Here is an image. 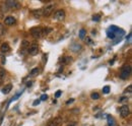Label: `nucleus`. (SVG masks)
Returning <instances> with one entry per match:
<instances>
[{
    "label": "nucleus",
    "mask_w": 132,
    "mask_h": 126,
    "mask_svg": "<svg viewBox=\"0 0 132 126\" xmlns=\"http://www.w3.org/2000/svg\"><path fill=\"white\" fill-rule=\"evenodd\" d=\"M28 52L30 55H32V56L37 55V54L39 53V46L37 45V44H33V45H30L28 48Z\"/></svg>",
    "instance_id": "obj_7"
},
{
    "label": "nucleus",
    "mask_w": 132,
    "mask_h": 126,
    "mask_svg": "<svg viewBox=\"0 0 132 126\" xmlns=\"http://www.w3.org/2000/svg\"><path fill=\"white\" fill-rule=\"evenodd\" d=\"M109 91H110V87L106 86V87H103V93L104 94H109Z\"/></svg>",
    "instance_id": "obj_23"
},
{
    "label": "nucleus",
    "mask_w": 132,
    "mask_h": 126,
    "mask_svg": "<svg viewBox=\"0 0 132 126\" xmlns=\"http://www.w3.org/2000/svg\"><path fill=\"white\" fill-rule=\"evenodd\" d=\"M53 10H54V4H48V5H46L45 7L42 9L43 16H45V17H48L49 15L52 14Z\"/></svg>",
    "instance_id": "obj_3"
},
{
    "label": "nucleus",
    "mask_w": 132,
    "mask_h": 126,
    "mask_svg": "<svg viewBox=\"0 0 132 126\" xmlns=\"http://www.w3.org/2000/svg\"><path fill=\"white\" fill-rule=\"evenodd\" d=\"M65 11H64L63 9H59V10H57V11L54 13V15H53V18L54 19H56V20H64V18H65Z\"/></svg>",
    "instance_id": "obj_6"
},
{
    "label": "nucleus",
    "mask_w": 132,
    "mask_h": 126,
    "mask_svg": "<svg viewBox=\"0 0 132 126\" xmlns=\"http://www.w3.org/2000/svg\"><path fill=\"white\" fill-rule=\"evenodd\" d=\"M29 47H30V43H29V41L23 40L22 42H21V48L26 49V48H29Z\"/></svg>",
    "instance_id": "obj_16"
},
{
    "label": "nucleus",
    "mask_w": 132,
    "mask_h": 126,
    "mask_svg": "<svg viewBox=\"0 0 132 126\" xmlns=\"http://www.w3.org/2000/svg\"><path fill=\"white\" fill-rule=\"evenodd\" d=\"M81 49H82V47H81V45L78 44V43H73V44H71L70 45V50L72 51V52H74V53L80 52Z\"/></svg>",
    "instance_id": "obj_8"
},
{
    "label": "nucleus",
    "mask_w": 132,
    "mask_h": 126,
    "mask_svg": "<svg viewBox=\"0 0 132 126\" xmlns=\"http://www.w3.org/2000/svg\"><path fill=\"white\" fill-rule=\"evenodd\" d=\"M39 103H40V101H35V102H34V106H36V105L39 104Z\"/></svg>",
    "instance_id": "obj_31"
},
{
    "label": "nucleus",
    "mask_w": 132,
    "mask_h": 126,
    "mask_svg": "<svg viewBox=\"0 0 132 126\" xmlns=\"http://www.w3.org/2000/svg\"><path fill=\"white\" fill-rule=\"evenodd\" d=\"M61 94H62V91H56V94H55V98H59V97L61 96Z\"/></svg>",
    "instance_id": "obj_28"
},
{
    "label": "nucleus",
    "mask_w": 132,
    "mask_h": 126,
    "mask_svg": "<svg viewBox=\"0 0 132 126\" xmlns=\"http://www.w3.org/2000/svg\"><path fill=\"white\" fill-rule=\"evenodd\" d=\"M11 90H12V86L9 83V84L5 86L4 87L2 88V93H3V94H5V95H7V94H9L10 91H11Z\"/></svg>",
    "instance_id": "obj_12"
},
{
    "label": "nucleus",
    "mask_w": 132,
    "mask_h": 126,
    "mask_svg": "<svg viewBox=\"0 0 132 126\" xmlns=\"http://www.w3.org/2000/svg\"><path fill=\"white\" fill-rule=\"evenodd\" d=\"M85 35H86V30H84V29H81L80 30H79V39H84V37H85Z\"/></svg>",
    "instance_id": "obj_15"
},
{
    "label": "nucleus",
    "mask_w": 132,
    "mask_h": 126,
    "mask_svg": "<svg viewBox=\"0 0 132 126\" xmlns=\"http://www.w3.org/2000/svg\"><path fill=\"white\" fill-rule=\"evenodd\" d=\"M5 4L8 6L9 9H19L21 7V5L15 0H7V1H5Z\"/></svg>",
    "instance_id": "obj_4"
},
{
    "label": "nucleus",
    "mask_w": 132,
    "mask_h": 126,
    "mask_svg": "<svg viewBox=\"0 0 132 126\" xmlns=\"http://www.w3.org/2000/svg\"><path fill=\"white\" fill-rule=\"evenodd\" d=\"M85 42L89 44V45H91V44H93V42H91V39L90 38H86L85 39Z\"/></svg>",
    "instance_id": "obj_29"
},
{
    "label": "nucleus",
    "mask_w": 132,
    "mask_h": 126,
    "mask_svg": "<svg viewBox=\"0 0 132 126\" xmlns=\"http://www.w3.org/2000/svg\"><path fill=\"white\" fill-rule=\"evenodd\" d=\"M100 16L99 15H94V17H93V20H94V22H99L100 20Z\"/></svg>",
    "instance_id": "obj_25"
},
{
    "label": "nucleus",
    "mask_w": 132,
    "mask_h": 126,
    "mask_svg": "<svg viewBox=\"0 0 132 126\" xmlns=\"http://www.w3.org/2000/svg\"><path fill=\"white\" fill-rule=\"evenodd\" d=\"M47 99H48V96H47V95H42V97H41V101H46Z\"/></svg>",
    "instance_id": "obj_27"
},
{
    "label": "nucleus",
    "mask_w": 132,
    "mask_h": 126,
    "mask_svg": "<svg viewBox=\"0 0 132 126\" xmlns=\"http://www.w3.org/2000/svg\"><path fill=\"white\" fill-rule=\"evenodd\" d=\"M46 126H58V125H57V124L55 123V122H53V121H51V122H49V123H48V124H47Z\"/></svg>",
    "instance_id": "obj_26"
},
{
    "label": "nucleus",
    "mask_w": 132,
    "mask_h": 126,
    "mask_svg": "<svg viewBox=\"0 0 132 126\" xmlns=\"http://www.w3.org/2000/svg\"><path fill=\"white\" fill-rule=\"evenodd\" d=\"M71 61H72V59L70 58L69 56H65L63 58V60H62V62L64 63V64H67V63H69V62H71Z\"/></svg>",
    "instance_id": "obj_21"
},
{
    "label": "nucleus",
    "mask_w": 132,
    "mask_h": 126,
    "mask_svg": "<svg viewBox=\"0 0 132 126\" xmlns=\"http://www.w3.org/2000/svg\"><path fill=\"white\" fill-rule=\"evenodd\" d=\"M130 40H131V34L128 35V42H130Z\"/></svg>",
    "instance_id": "obj_32"
},
{
    "label": "nucleus",
    "mask_w": 132,
    "mask_h": 126,
    "mask_svg": "<svg viewBox=\"0 0 132 126\" xmlns=\"http://www.w3.org/2000/svg\"><path fill=\"white\" fill-rule=\"evenodd\" d=\"M131 88H132V87H131V86H129V87H128L126 88L125 93H127V91H128V93H131Z\"/></svg>",
    "instance_id": "obj_30"
},
{
    "label": "nucleus",
    "mask_w": 132,
    "mask_h": 126,
    "mask_svg": "<svg viewBox=\"0 0 132 126\" xmlns=\"http://www.w3.org/2000/svg\"><path fill=\"white\" fill-rule=\"evenodd\" d=\"M6 34V30L4 29V25H2L1 22H0V36H4Z\"/></svg>",
    "instance_id": "obj_19"
},
{
    "label": "nucleus",
    "mask_w": 132,
    "mask_h": 126,
    "mask_svg": "<svg viewBox=\"0 0 132 126\" xmlns=\"http://www.w3.org/2000/svg\"><path fill=\"white\" fill-rule=\"evenodd\" d=\"M0 10H1L2 13H5V12H8L10 9L8 8V6L5 4V2H2L1 5H0Z\"/></svg>",
    "instance_id": "obj_13"
},
{
    "label": "nucleus",
    "mask_w": 132,
    "mask_h": 126,
    "mask_svg": "<svg viewBox=\"0 0 132 126\" xmlns=\"http://www.w3.org/2000/svg\"><path fill=\"white\" fill-rule=\"evenodd\" d=\"M2 83H3V79H1V78H0V86H1Z\"/></svg>",
    "instance_id": "obj_33"
},
{
    "label": "nucleus",
    "mask_w": 132,
    "mask_h": 126,
    "mask_svg": "<svg viewBox=\"0 0 132 126\" xmlns=\"http://www.w3.org/2000/svg\"><path fill=\"white\" fill-rule=\"evenodd\" d=\"M32 13H33V16L35 18H40V17H42L43 16L42 9H35V10H33L32 11Z\"/></svg>",
    "instance_id": "obj_11"
},
{
    "label": "nucleus",
    "mask_w": 132,
    "mask_h": 126,
    "mask_svg": "<svg viewBox=\"0 0 132 126\" xmlns=\"http://www.w3.org/2000/svg\"><path fill=\"white\" fill-rule=\"evenodd\" d=\"M9 51H10V47L7 43L1 44V46H0V52H1L2 54H6V53H8Z\"/></svg>",
    "instance_id": "obj_10"
},
{
    "label": "nucleus",
    "mask_w": 132,
    "mask_h": 126,
    "mask_svg": "<svg viewBox=\"0 0 132 126\" xmlns=\"http://www.w3.org/2000/svg\"><path fill=\"white\" fill-rule=\"evenodd\" d=\"M15 22H16V20L13 16H7V17L4 18V22H3V23L5 26H13V25H15Z\"/></svg>",
    "instance_id": "obj_9"
},
{
    "label": "nucleus",
    "mask_w": 132,
    "mask_h": 126,
    "mask_svg": "<svg viewBox=\"0 0 132 126\" xmlns=\"http://www.w3.org/2000/svg\"><path fill=\"white\" fill-rule=\"evenodd\" d=\"M128 101V97H121L119 99V102L120 103H123V102H127Z\"/></svg>",
    "instance_id": "obj_24"
},
{
    "label": "nucleus",
    "mask_w": 132,
    "mask_h": 126,
    "mask_svg": "<svg viewBox=\"0 0 132 126\" xmlns=\"http://www.w3.org/2000/svg\"><path fill=\"white\" fill-rule=\"evenodd\" d=\"M119 112H120V115L122 118H126L129 116L130 114V110H129V107L127 106V105H123V106H121L120 109H119Z\"/></svg>",
    "instance_id": "obj_5"
},
{
    "label": "nucleus",
    "mask_w": 132,
    "mask_h": 126,
    "mask_svg": "<svg viewBox=\"0 0 132 126\" xmlns=\"http://www.w3.org/2000/svg\"><path fill=\"white\" fill-rule=\"evenodd\" d=\"M30 33L35 39H40L41 37H43V32H42V28H38V26H35V28H32L30 30Z\"/></svg>",
    "instance_id": "obj_2"
},
{
    "label": "nucleus",
    "mask_w": 132,
    "mask_h": 126,
    "mask_svg": "<svg viewBox=\"0 0 132 126\" xmlns=\"http://www.w3.org/2000/svg\"><path fill=\"white\" fill-rule=\"evenodd\" d=\"M90 98L93 99V100H99V99H100V95L98 93H93L90 95Z\"/></svg>",
    "instance_id": "obj_22"
},
{
    "label": "nucleus",
    "mask_w": 132,
    "mask_h": 126,
    "mask_svg": "<svg viewBox=\"0 0 132 126\" xmlns=\"http://www.w3.org/2000/svg\"><path fill=\"white\" fill-rule=\"evenodd\" d=\"M42 32H43V36H48L49 34L52 32V30L49 28H46V29H42Z\"/></svg>",
    "instance_id": "obj_20"
},
{
    "label": "nucleus",
    "mask_w": 132,
    "mask_h": 126,
    "mask_svg": "<svg viewBox=\"0 0 132 126\" xmlns=\"http://www.w3.org/2000/svg\"><path fill=\"white\" fill-rule=\"evenodd\" d=\"M130 74H131V66L126 65L121 69L119 76H120L121 79H127V78L130 76Z\"/></svg>",
    "instance_id": "obj_1"
},
{
    "label": "nucleus",
    "mask_w": 132,
    "mask_h": 126,
    "mask_svg": "<svg viewBox=\"0 0 132 126\" xmlns=\"http://www.w3.org/2000/svg\"><path fill=\"white\" fill-rule=\"evenodd\" d=\"M108 124H109V126H115V120L113 117L108 116Z\"/></svg>",
    "instance_id": "obj_18"
},
{
    "label": "nucleus",
    "mask_w": 132,
    "mask_h": 126,
    "mask_svg": "<svg viewBox=\"0 0 132 126\" xmlns=\"http://www.w3.org/2000/svg\"><path fill=\"white\" fill-rule=\"evenodd\" d=\"M5 76H6V70L4 68L0 67V78H1V79H4Z\"/></svg>",
    "instance_id": "obj_14"
},
{
    "label": "nucleus",
    "mask_w": 132,
    "mask_h": 126,
    "mask_svg": "<svg viewBox=\"0 0 132 126\" xmlns=\"http://www.w3.org/2000/svg\"><path fill=\"white\" fill-rule=\"evenodd\" d=\"M39 68H34V69H32L30 70V76H35V75H37V74L39 73Z\"/></svg>",
    "instance_id": "obj_17"
}]
</instances>
